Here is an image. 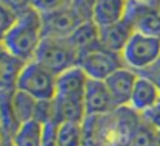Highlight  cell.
I'll list each match as a JSON object with an SVG mask.
<instances>
[{
    "instance_id": "1",
    "label": "cell",
    "mask_w": 160,
    "mask_h": 146,
    "mask_svg": "<svg viewBox=\"0 0 160 146\" xmlns=\"http://www.w3.org/2000/svg\"><path fill=\"white\" fill-rule=\"evenodd\" d=\"M42 39V14L34 8H28L17 14L16 22L2 39V47L20 61L30 62L34 59Z\"/></svg>"
},
{
    "instance_id": "2",
    "label": "cell",
    "mask_w": 160,
    "mask_h": 146,
    "mask_svg": "<svg viewBox=\"0 0 160 146\" xmlns=\"http://www.w3.org/2000/svg\"><path fill=\"white\" fill-rule=\"evenodd\" d=\"M121 58L128 68L142 75L160 59V38L134 33L121 51Z\"/></svg>"
},
{
    "instance_id": "3",
    "label": "cell",
    "mask_w": 160,
    "mask_h": 146,
    "mask_svg": "<svg viewBox=\"0 0 160 146\" xmlns=\"http://www.w3.org/2000/svg\"><path fill=\"white\" fill-rule=\"evenodd\" d=\"M16 89L39 101H52L56 97V75L33 59L23 65Z\"/></svg>"
},
{
    "instance_id": "4",
    "label": "cell",
    "mask_w": 160,
    "mask_h": 146,
    "mask_svg": "<svg viewBox=\"0 0 160 146\" xmlns=\"http://www.w3.org/2000/svg\"><path fill=\"white\" fill-rule=\"evenodd\" d=\"M78 51L72 45L70 39H56V38H44L34 61L41 65L59 75L70 67L78 65Z\"/></svg>"
},
{
    "instance_id": "5",
    "label": "cell",
    "mask_w": 160,
    "mask_h": 146,
    "mask_svg": "<svg viewBox=\"0 0 160 146\" xmlns=\"http://www.w3.org/2000/svg\"><path fill=\"white\" fill-rule=\"evenodd\" d=\"M78 65L86 72L89 79L104 81L113 72L126 67L121 54L104 48L103 45L90 50L78 58Z\"/></svg>"
},
{
    "instance_id": "6",
    "label": "cell",
    "mask_w": 160,
    "mask_h": 146,
    "mask_svg": "<svg viewBox=\"0 0 160 146\" xmlns=\"http://www.w3.org/2000/svg\"><path fill=\"white\" fill-rule=\"evenodd\" d=\"M124 20L135 33L160 38V2L128 0Z\"/></svg>"
},
{
    "instance_id": "7",
    "label": "cell",
    "mask_w": 160,
    "mask_h": 146,
    "mask_svg": "<svg viewBox=\"0 0 160 146\" xmlns=\"http://www.w3.org/2000/svg\"><path fill=\"white\" fill-rule=\"evenodd\" d=\"M82 20L75 13V9L68 5L53 13L42 14V28L44 38H56V39H68L73 31L79 27Z\"/></svg>"
},
{
    "instance_id": "8",
    "label": "cell",
    "mask_w": 160,
    "mask_h": 146,
    "mask_svg": "<svg viewBox=\"0 0 160 146\" xmlns=\"http://www.w3.org/2000/svg\"><path fill=\"white\" fill-rule=\"evenodd\" d=\"M84 106L87 117H106L113 113L118 107L110 97L104 81L89 79L84 92Z\"/></svg>"
},
{
    "instance_id": "9",
    "label": "cell",
    "mask_w": 160,
    "mask_h": 146,
    "mask_svg": "<svg viewBox=\"0 0 160 146\" xmlns=\"http://www.w3.org/2000/svg\"><path fill=\"white\" fill-rule=\"evenodd\" d=\"M137 79H138V73L128 68V67L118 68L107 79H104L107 90H109L110 97L113 98L118 109L129 106L132 90H134V86H135Z\"/></svg>"
},
{
    "instance_id": "10",
    "label": "cell",
    "mask_w": 160,
    "mask_h": 146,
    "mask_svg": "<svg viewBox=\"0 0 160 146\" xmlns=\"http://www.w3.org/2000/svg\"><path fill=\"white\" fill-rule=\"evenodd\" d=\"M87 118L84 97H64L56 95L53 98V121L62 123H79L82 124Z\"/></svg>"
},
{
    "instance_id": "11",
    "label": "cell",
    "mask_w": 160,
    "mask_h": 146,
    "mask_svg": "<svg viewBox=\"0 0 160 146\" xmlns=\"http://www.w3.org/2000/svg\"><path fill=\"white\" fill-rule=\"evenodd\" d=\"M160 99V87L148 76L138 75V79L134 86L132 97L129 101V109L137 113H145Z\"/></svg>"
},
{
    "instance_id": "12",
    "label": "cell",
    "mask_w": 160,
    "mask_h": 146,
    "mask_svg": "<svg viewBox=\"0 0 160 146\" xmlns=\"http://www.w3.org/2000/svg\"><path fill=\"white\" fill-rule=\"evenodd\" d=\"M89 76L79 67H70L65 72L56 75V95L64 97H84Z\"/></svg>"
},
{
    "instance_id": "13",
    "label": "cell",
    "mask_w": 160,
    "mask_h": 146,
    "mask_svg": "<svg viewBox=\"0 0 160 146\" xmlns=\"http://www.w3.org/2000/svg\"><path fill=\"white\" fill-rule=\"evenodd\" d=\"M134 33L135 31L132 30V27L123 19L113 25L100 28V42L104 48L121 54Z\"/></svg>"
},
{
    "instance_id": "14",
    "label": "cell",
    "mask_w": 160,
    "mask_h": 146,
    "mask_svg": "<svg viewBox=\"0 0 160 146\" xmlns=\"http://www.w3.org/2000/svg\"><path fill=\"white\" fill-rule=\"evenodd\" d=\"M128 0H98L93 9L92 20L100 27H109L124 19Z\"/></svg>"
},
{
    "instance_id": "15",
    "label": "cell",
    "mask_w": 160,
    "mask_h": 146,
    "mask_svg": "<svg viewBox=\"0 0 160 146\" xmlns=\"http://www.w3.org/2000/svg\"><path fill=\"white\" fill-rule=\"evenodd\" d=\"M72 45L76 48L78 56L97 48L101 45L100 42V27L93 20L81 22L79 27L73 31V34L68 38Z\"/></svg>"
},
{
    "instance_id": "16",
    "label": "cell",
    "mask_w": 160,
    "mask_h": 146,
    "mask_svg": "<svg viewBox=\"0 0 160 146\" xmlns=\"http://www.w3.org/2000/svg\"><path fill=\"white\" fill-rule=\"evenodd\" d=\"M25 64L27 62L9 54L8 51L5 50L0 51V92L16 89L19 75Z\"/></svg>"
},
{
    "instance_id": "17",
    "label": "cell",
    "mask_w": 160,
    "mask_h": 146,
    "mask_svg": "<svg viewBox=\"0 0 160 146\" xmlns=\"http://www.w3.org/2000/svg\"><path fill=\"white\" fill-rule=\"evenodd\" d=\"M44 134L45 124L33 120L20 124L11 142L14 146H44Z\"/></svg>"
},
{
    "instance_id": "18",
    "label": "cell",
    "mask_w": 160,
    "mask_h": 146,
    "mask_svg": "<svg viewBox=\"0 0 160 146\" xmlns=\"http://www.w3.org/2000/svg\"><path fill=\"white\" fill-rule=\"evenodd\" d=\"M12 107H14V113L17 117V121L20 124H23L27 121L36 120L39 99H36L31 95L16 89L14 93H12Z\"/></svg>"
},
{
    "instance_id": "19",
    "label": "cell",
    "mask_w": 160,
    "mask_h": 146,
    "mask_svg": "<svg viewBox=\"0 0 160 146\" xmlns=\"http://www.w3.org/2000/svg\"><path fill=\"white\" fill-rule=\"evenodd\" d=\"M14 90L0 92V124H2V128H3V131L8 135L9 140L12 138V135L17 132V129L20 126V123L17 121V117L14 113V107H12Z\"/></svg>"
},
{
    "instance_id": "20",
    "label": "cell",
    "mask_w": 160,
    "mask_h": 146,
    "mask_svg": "<svg viewBox=\"0 0 160 146\" xmlns=\"http://www.w3.org/2000/svg\"><path fill=\"white\" fill-rule=\"evenodd\" d=\"M84 129L79 123L58 124V146H82Z\"/></svg>"
},
{
    "instance_id": "21",
    "label": "cell",
    "mask_w": 160,
    "mask_h": 146,
    "mask_svg": "<svg viewBox=\"0 0 160 146\" xmlns=\"http://www.w3.org/2000/svg\"><path fill=\"white\" fill-rule=\"evenodd\" d=\"M98 0H70V6L75 9V13L79 16L82 22L92 20L93 9Z\"/></svg>"
},
{
    "instance_id": "22",
    "label": "cell",
    "mask_w": 160,
    "mask_h": 146,
    "mask_svg": "<svg viewBox=\"0 0 160 146\" xmlns=\"http://www.w3.org/2000/svg\"><path fill=\"white\" fill-rule=\"evenodd\" d=\"M68 5H70V0H33L31 8H34L41 14H48Z\"/></svg>"
},
{
    "instance_id": "23",
    "label": "cell",
    "mask_w": 160,
    "mask_h": 146,
    "mask_svg": "<svg viewBox=\"0 0 160 146\" xmlns=\"http://www.w3.org/2000/svg\"><path fill=\"white\" fill-rule=\"evenodd\" d=\"M16 19H17V14L14 11H11L8 6H5L3 3H0V44H2V39L5 38V34L8 33V30L16 22Z\"/></svg>"
},
{
    "instance_id": "24",
    "label": "cell",
    "mask_w": 160,
    "mask_h": 146,
    "mask_svg": "<svg viewBox=\"0 0 160 146\" xmlns=\"http://www.w3.org/2000/svg\"><path fill=\"white\" fill-rule=\"evenodd\" d=\"M142 118L152 129L160 131V99L157 101V104H154L149 110H146L145 113H142Z\"/></svg>"
},
{
    "instance_id": "25",
    "label": "cell",
    "mask_w": 160,
    "mask_h": 146,
    "mask_svg": "<svg viewBox=\"0 0 160 146\" xmlns=\"http://www.w3.org/2000/svg\"><path fill=\"white\" fill-rule=\"evenodd\" d=\"M0 3H3L5 6H8L11 11H14L16 14L31 8L33 0H0Z\"/></svg>"
},
{
    "instance_id": "26",
    "label": "cell",
    "mask_w": 160,
    "mask_h": 146,
    "mask_svg": "<svg viewBox=\"0 0 160 146\" xmlns=\"http://www.w3.org/2000/svg\"><path fill=\"white\" fill-rule=\"evenodd\" d=\"M142 75H143V76H148L149 79H152V81L160 87V59L151 67V68H148L146 72H143Z\"/></svg>"
},
{
    "instance_id": "27",
    "label": "cell",
    "mask_w": 160,
    "mask_h": 146,
    "mask_svg": "<svg viewBox=\"0 0 160 146\" xmlns=\"http://www.w3.org/2000/svg\"><path fill=\"white\" fill-rule=\"evenodd\" d=\"M3 146H14V145H12V142H11V140H8V142H6Z\"/></svg>"
},
{
    "instance_id": "28",
    "label": "cell",
    "mask_w": 160,
    "mask_h": 146,
    "mask_svg": "<svg viewBox=\"0 0 160 146\" xmlns=\"http://www.w3.org/2000/svg\"><path fill=\"white\" fill-rule=\"evenodd\" d=\"M148 2H160V0H148Z\"/></svg>"
},
{
    "instance_id": "29",
    "label": "cell",
    "mask_w": 160,
    "mask_h": 146,
    "mask_svg": "<svg viewBox=\"0 0 160 146\" xmlns=\"http://www.w3.org/2000/svg\"><path fill=\"white\" fill-rule=\"evenodd\" d=\"M2 50H3V47H2V44H0V51H2Z\"/></svg>"
},
{
    "instance_id": "30",
    "label": "cell",
    "mask_w": 160,
    "mask_h": 146,
    "mask_svg": "<svg viewBox=\"0 0 160 146\" xmlns=\"http://www.w3.org/2000/svg\"><path fill=\"white\" fill-rule=\"evenodd\" d=\"M0 126H2V124H0Z\"/></svg>"
}]
</instances>
